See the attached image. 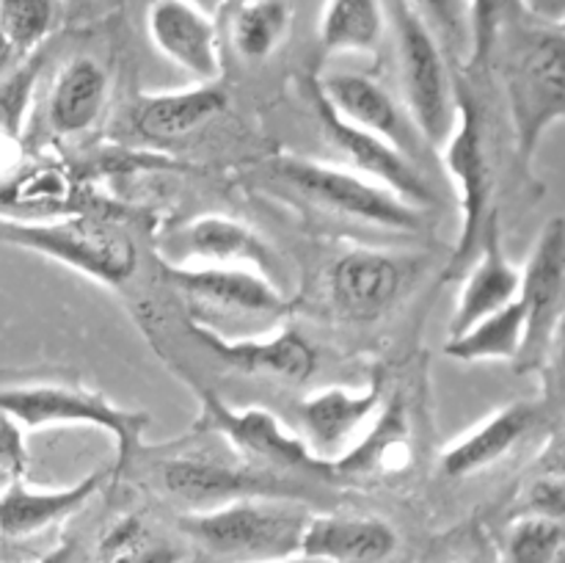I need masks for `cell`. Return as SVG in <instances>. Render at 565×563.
Segmentation results:
<instances>
[{
    "label": "cell",
    "instance_id": "obj_24",
    "mask_svg": "<svg viewBox=\"0 0 565 563\" xmlns=\"http://www.w3.org/2000/svg\"><path fill=\"white\" fill-rule=\"evenodd\" d=\"M230 105V94L215 83H193L171 92L138 94L132 105V127L152 141H174L191 136Z\"/></svg>",
    "mask_w": 565,
    "mask_h": 563
},
{
    "label": "cell",
    "instance_id": "obj_32",
    "mask_svg": "<svg viewBox=\"0 0 565 563\" xmlns=\"http://www.w3.org/2000/svg\"><path fill=\"white\" fill-rule=\"evenodd\" d=\"M565 555V524L535 513H513L497 563H557Z\"/></svg>",
    "mask_w": 565,
    "mask_h": 563
},
{
    "label": "cell",
    "instance_id": "obj_36",
    "mask_svg": "<svg viewBox=\"0 0 565 563\" xmlns=\"http://www.w3.org/2000/svg\"><path fill=\"white\" fill-rule=\"evenodd\" d=\"M535 373L541 375V397L546 414L552 419V428L565 423V315L552 331L546 351Z\"/></svg>",
    "mask_w": 565,
    "mask_h": 563
},
{
    "label": "cell",
    "instance_id": "obj_29",
    "mask_svg": "<svg viewBox=\"0 0 565 563\" xmlns=\"http://www.w3.org/2000/svg\"><path fill=\"white\" fill-rule=\"evenodd\" d=\"M47 53L36 50L22 59L9 75L0 81V177L9 174L17 163H22V144H25V125L31 116L33 94L42 77Z\"/></svg>",
    "mask_w": 565,
    "mask_h": 563
},
{
    "label": "cell",
    "instance_id": "obj_4",
    "mask_svg": "<svg viewBox=\"0 0 565 563\" xmlns=\"http://www.w3.org/2000/svg\"><path fill=\"white\" fill-rule=\"evenodd\" d=\"M307 519L309 513L296 500L252 497L185 513L180 530L213 557L257 563L298 555Z\"/></svg>",
    "mask_w": 565,
    "mask_h": 563
},
{
    "label": "cell",
    "instance_id": "obj_34",
    "mask_svg": "<svg viewBox=\"0 0 565 563\" xmlns=\"http://www.w3.org/2000/svg\"><path fill=\"white\" fill-rule=\"evenodd\" d=\"M519 11H522L519 0H467L469 47L463 64L469 70H486L491 64L497 39Z\"/></svg>",
    "mask_w": 565,
    "mask_h": 563
},
{
    "label": "cell",
    "instance_id": "obj_26",
    "mask_svg": "<svg viewBox=\"0 0 565 563\" xmlns=\"http://www.w3.org/2000/svg\"><path fill=\"white\" fill-rule=\"evenodd\" d=\"M390 33L384 0H323L318 14V44L323 55L379 53Z\"/></svg>",
    "mask_w": 565,
    "mask_h": 563
},
{
    "label": "cell",
    "instance_id": "obj_10",
    "mask_svg": "<svg viewBox=\"0 0 565 563\" xmlns=\"http://www.w3.org/2000/svg\"><path fill=\"white\" fill-rule=\"evenodd\" d=\"M309 97H312L315 116H318L326 138H329L331 147L345 158L348 169L359 171V174L367 177V180L379 182V185H384L386 191H392L395 196H401L403 202L414 204V208H434L436 196L434 191H430L428 180H425L423 169L417 166V160L408 158L406 152L392 147L384 138L373 136V132L362 130V127L342 119V116L323 99L315 77H309Z\"/></svg>",
    "mask_w": 565,
    "mask_h": 563
},
{
    "label": "cell",
    "instance_id": "obj_16",
    "mask_svg": "<svg viewBox=\"0 0 565 563\" xmlns=\"http://www.w3.org/2000/svg\"><path fill=\"white\" fill-rule=\"evenodd\" d=\"M384 406L381 381L359 386H323L298 403V423L309 450L323 461H334L351 450Z\"/></svg>",
    "mask_w": 565,
    "mask_h": 563
},
{
    "label": "cell",
    "instance_id": "obj_8",
    "mask_svg": "<svg viewBox=\"0 0 565 563\" xmlns=\"http://www.w3.org/2000/svg\"><path fill=\"white\" fill-rule=\"evenodd\" d=\"M199 401H202L204 425L210 431H218L235 447V453L252 461V467L331 475V464L315 456L303 436L287 428L268 408H235L210 390H199Z\"/></svg>",
    "mask_w": 565,
    "mask_h": 563
},
{
    "label": "cell",
    "instance_id": "obj_22",
    "mask_svg": "<svg viewBox=\"0 0 565 563\" xmlns=\"http://www.w3.org/2000/svg\"><path fill=\"white\" fill-rule=\"evenodd\" d=\"M397 550V533L379 517L320 513L309 517L301 555L320 563H386Z\"/></svg>",
    "mask_w": 565,
    "mask_h": 563
},
{
    "label": "cell",
    "instance_id": "obj_47",
    "mask_svg": "<svg viewBox=\"0 0 565 563\" xmlns=\"http://www.w3.org/2000/svg\"><path fill=\"white\" fill-rule=\"evenodd\" d=\"M237 3H248V0H237Z\"/></svg>",
    "mask_w": 565,
    "mask_h": 563
},
{
    "label": "cell",
    "instance_id": "obj_27",
    "mask_svg": "<svg viewBox=\"0 0 565 563\" xmlns=\"http://www.w3.org/2000/svg\"><path fill=\"white\" fill-rule=\"evenodd\" d=\"M412 461L406 408L401 401L381 406L356 445L331 461V475H395Z\"/></svg>",
    "mask_w": 565,
    "mask_h": 563
},
{
    "label": "cell",
    "instance_id": "obj_33",
    "mask_svg": "<svg viewBox=\"0 0 565 563\" xmlns=\"http://www.w3.org/2000/svg\"><path fill=\"white\" fill-rule=\"evenodd\" d=\"M0 20L22 59L44 47L61 22V0H0Z\"/></svg>",
    "mask_w": 565,
    "mask_h": 563
},
{
    "label": "cell",
    "instance_id": "obj_12",
    "mask_svg": "<svg viewBox=\"0 0 565 563\" xmlns=\"http://www.w3.org/2000/svg\"><path fill=\"white\" fill-rule=\"evenodd\" d=\"M408 279L406 257L381 248H348L326 270V290L337 312L370 323L390 312Z\"/></svg>",
    "mask_w": 565,
    "mask_h": 563
},
{
    "label": "cell",
    "instance_id": "obj_13",
    "mask_svg": "<svg viewBox=\"0 0 565 563\" xmlns=\"http://www.w3.org/2000/svg\"><path fill=\"white\" fill-rule=\"evenodd\" d=\"M171 263V259H166ZM182 265H221V268H248L268 276L274 285L285 282V263L274 243L241 219L224 213H207L185 224L177 237V259Z\"/></svg>",
    "mask_w": 565,
    "mask_h": 563
},
{
    "label": "cell",
    "instance_id": "obj_17",
    "mask_svg": "<svg viewBox=\"0 0 565 563\" xmlns=\"http://www.w3.org/2000/svg\"><path fill=\"white\" fill-rule=\"evenodd\" d=\"M166 279L188 301L204 304L224 315H257L274 318L287 309L285 290L248 268H221V265L166 263Z\"/></svg>",
    "mask_w": 565,
    "mask_h": 563
},
{
    "label": "cell",
    "instance_id": "obj_3",
    "mask_svg": "<svg viewBox=\"0 0 565 563\" xmlns=\"http://www.w3.org/2000/svg\"><path fill=\"white\" fill-rule=\"evenodd\" d=\"M0 408L9 412L25 431L42 428H97L114 439V472L130 467L141 450L143 431L152 425L147 412L119 406L103 392L61 381H31V384L0 386Z\"/></svg>",
    "mask_w": 565,
    "mask_h": 563
},
{
    "label": "cell",
    "instance_id": "obj_39",
    "mask_svg": "<svg viewBox=\"0 0 565 563\" xmlns=\"http://www.w3.org/2000/svg\"><path fill=\"white\" fill-rule=\"evenodd\" d=\"M530 475H565V423L544 436V445L530 464Z\"/></svg>",
    "mask_w": 565,
    "mask_h": 563
},
{
    "label": "cell",
    "instance_id": "obj_11",
    "mask_svg": "<svg viewBox=\"0 0 565 563\" xmlns=\"http://www.w3.org/2000/svg\"><path fill=\"white\" fill-rule=\"evenodd\" d=\"M552 431V419L539 397L511 401L505 406L486 414L480 423L450 439L441 450V475L452 480L472 478L486 472L500 461L522 450L535 436H546Z\"/></svg>",
    "mask_w": 565,
    "mask_h": 563
},
{
    "label": "cell",
    "instance_id": "obj_20",
    "mask_svg": "<svg viewBox=\"0 0 565 563\" xmlns=\"http://www.w3.org/2000/svg\"><path fill=\"white\" fill-rule=\"evenodd\" d=\"M519 287H522V268L508 257L505 241H502V219L497 213L486 226L480 252L461 274V290H458L450 318V337L516 301Z\"/></svg>",
    "mask_w": 565,
    "mask_h": 563
},
{
    "label": "cell",
    "instance_id": "obj_40",
    "mask_svg": "<svg viewBox=\"0 0 565 563\" xmlns=\"http://www.w3.org/2000/svg\"><path fill=\"white\" fill-rule=\"evenodd\" d=\"M524 9V14H530L533 20L552 22V25H561L565 20V0H519Z\"/></svg>",
    "mask_w": 565,
    "mask_h": 563
},
{
    "label": "cell",
    "instance_id": "obj_42",
    "mask_svg": "<svg viewBox=\"0 0 565 563\" xmlns=\"http://www.w3.org/2000/svg\"><path fill=\"white\" fill-rule=\"evenodd\" d=\"M70 555H72V544H61L55 546L53 552H47L44 557H39L36 563H66L70 561Z\"/></svg>",
    "mask_w": 565,
    "mask_h": 563
},
{
    "label": "cell",
    "instance_id": "obj_2",
    "mask_svg": "<svg viewBox=\"0 0 565 563\" xmlns=\"http://www.w3.org/2000/svg\"><path fill=\"white\" fill-rule=\"evenodd\" d=\"M3 246L33 252L88 279L121 287L136 276L138 246L119 221L92 213H64L44 221L0 219Z\"/></svg>",
    "mask_w": 565,
    "mask_h": 563
},
{
    "label": "cell",
    "instance_id": "obj_30",
    "mask_svg": "<svg viewBox=\"0 0 565 563\" xmlns=\"http://www.w3.org/2000/svg\"><path fill=\"white\" fill-rule=\"evenodd\" d=\"M292 25L287 0H248L237 3L232 17V44L246 61H265L279 50Z\"/></svg>",
    "mask_w": 565,
    "mask_h": 563
},
{
    "label": "cell",
    "instance_id": "obj_25",
    "mask_svg": "<svg viewBox=\"0 0 565 563\" xmlns=\"http://www.w3.org/2000/svg\"><path fill=\"white\" fill-rule=\"evenodd\" d=\"M75 180L58 158H33L0 177V219L44 221L72 213Z\"/></svg>",
    "mask_w": 565,
    "mask_h": 563
},
{
    "label": "cell",
    "instance_id": "obj_48",
    "mask_svg": "<svg viewBox=\"0 0 565 563\" xmlns=\"http://www.w3.org/2000/svg\"><path fill=\"white\" fill-rule=\"evenodd\" d=\"M557 563H565V555H563V557H561V561H557Z\"/></svg>",
    "mask_w": 565,
    "mask_h": 563
},
{
    "label": "cell",
    "instance_id": "obj_14",
    "mask_svg": "<svg viewBox=\"0 0 565 563\" xmlns=\"http://www.w3.org/2000/svg\"><path fill=\"white\" fill-rule=\"evenodd\" d=\"M160 484L166 491L193 511L218 508L235 500H252V497H279V500H296V489L287 480H279L274 469L232 467V464L210 461V458H174L160 469Z\"/></svg>",
    "mask_w": 565,
    "mask_h": 563
},
{
    "label": "cell",
    "instance_id": "obj_1",
    "mask_svg": "<svg viewBox=\"0 0 565 563\" xmlns=\"http://www.w3.org/2000/svg\"><path fill=\"white\" fill-rule=\"evenodd\" d=\"M489 66L500 75L513 163L533 180L541 141L565 119V31L522 9L497 39Z\"/></svg>",
    "mask_w": 565,
    "mask_h": 563
},
{
    "label": "cell",
    "instance_id": "obj_7",
    "mask_svg": "<svg viewBox=\"0 0 565 563\" xmlns=\"http://www.w3.org/2000/svg\"><path fill=\"white\" fill-rule=\"evenodd\" d=\"M395 53L401 75V99L412 116L425 144L436 147L447 138L456 121V86L447 70L445 50L436 33L397 0L395 14Z\"/></svg>",
    "mask_w": 565,
    "mask_h": 563
},
{
    "label": "cell",
    "instance_id": "obj_43",
    "mask_svg": "<svg viewBox=\"0 0 565 563\" xmlns=\"http://www.w3.org/2000/svg\"><path fill=\"white\" fill-rule=\"evenodd\" d=\"M257 563H320V561H312V557H307V555H301V552H298V555L274 557V561H257Z\"/></svg>",
    "mask_w": 565,
    "mask_h": 563
},
{
    "label": "cell",
    "instance_id": "obj_37",
    "mask_svg": "<svg viewBox=\"0 0 565 563\" xmlns=\"http://www.w3.org/2000/svg\"><path fill=\"white\" fill-rule=\"evenodd\" d=\"M513 513H535L565 524V475H530Z\"/></svg>",
    "mask_w": 565,
    "mask_h": 563
},
{
    "label": "cell",
    "instance_id": "obj_9",
    "mask_svg": "<svg viewBox=\"0 0 565 563\" xmlns=\"http://www.w3.org/2000/svg\"><path fill=\"white\" fill-rule=\"evenodd\" d=\"M519 301L524 307V346L513 368L516 373H535L552 331L565 315V215L541 226L522 265Z\"/></svg>",
    "mask_w": 565,
    "mask_h": 563
},
{
    "label": "cell",
    "instance_id": "obj_46",
    "mask_svg": "<svg viewBox=\"0 0 565 563\" xmlns=\"http://www.w3.org/2000/svg\"><path fill=\"white\" fill-rule=\"evenodd\" d=\"M458 563H497V561H489V557L475 555V557H467V561H458Z\"/></svg>",
    "mask_w": 565,
    "mask_h": 563
},
{
    "label": "cell",
    "instance_id": "obj_21",
    "mask_svg": "<svg viewBox=\"0 0 565 563\" xmlns=\"http://www.w3.org/2000/svg\"><path fill=\"white\" fill-rule=\"evenodd\" d=\"M108 469H94L61 489H39L14 478L0 491V539H28L81 511L99 489Z\"/></svg>",
    "mask_w": 565,
    "mask_h": 563
},
{
    "label": "cell",
    "instance_id": "obj_31",
    "mask_svg": "<svg viewBox=\"0 0 565 563\" xmlns=\"http://www.w3.org/2000/svg\"><path fill=\"white\" fill-rule=\"evenodd\" d=\"M99 563H182V550L154 533L138 513H125L99 539Z\"/></svg>",
    "mask_w": 565,
    "mask_h": 563
},
{
    "label": "cell",
    "instance_id": "obj_45",
    "mask_svg": "<svg viewBox=\"0 0 565 563\" xmlns=\"http://www.w3.org/2000/svg\"><path fill=\"white\" fill-rule=\"evenodd\" d=\"M11 480H14V475H9V472H6V469H3V467H0V491H3V489H6V486H9V484H11Z\"/></svg>",
    "mask_w": 565,
    "mask_h": 563
},
{
    "label": "cell",
    "instance_id": "obj_28",
    "mask_svg": "<svg viewBox=\"0 0 565 563\" xmlns=\"http://www.w3.org/2000/svg\"><path fill=\"white\" fill-rule=\"evenodd\" d=\"M524 346V307L511 301L508 307L486 315L469 329L447 337L445 353L456 362H516Z\"/></svg>",
    "mask_w": 565,
    "mask_h": 563
},
{
    "label": "cell",
    "instance_id": "obj_41",
    "mask_svg": "<svg viewBox=\"0 0 565 563\" xmlns=\"http://www.w3.org/2000/svg\"><path fill=\"white\" fill-rule=\"evenodd\" d=\"M20 61H22V55L17 53L14 42L9 39V33H6V28H3V20H0V81H3V77L9 75V72L14 70Z\"/></svg>",
    "mask_w": 565,
    "mask_h": 563
},
{
    "label": "cell",
    "instance_id": "obj_19",
    "mask_svg": "<svg viewBox=\"0 0 565 563\" xmlns=\"http://www.w3.org/2000/svg\"><path fill=\"white\" fill-rule=\"evenodd\" d=\"M193 334L213 357L246 375H270L281 381H307L318 368V351L296 329L270 331L265 337H224L210 323H193Z\"/></svg>",
    "mask_w": 565,
    "mask_h": 563
},
{
    "label": "cell",
    "instance_id": "obj_49",
    "mask_svg": "<svg viewBox=\"0 0 565 563\" xmlns=\"http://www.w3.org/2000/svg\"><path fill=\"white\" fill-rule=\"evenodd\" d=\"M561 28H563V31H565V20H563V22H561Z\"/></svg>",
    "mask_w": 565,
    "mask_h": 563
},
{
    "label": "cell",
    "instance_id": "obj_6",
    "mask_svg": "<svg viewBox=\"0 0 565 563\" xmlns=\"http://www.w3.org/2000/svg\"><path fill=\"white\" fill-rule=\"evenodd\" d=\"M274 171L303 202L337 219L395 232H419L425 224V210L403 202L384 185L367 180L348 166L301 158V155H281L276 158Z\"/></svg>",
    "mask_w": 565,
    "mask_h": 563
},
{
    "label": "cell",
    "instance_id": "obj_44",
    "mask_svg": "<svg viewBox=\"0 0 565 563\" xmlns=\"http://www.w3.org/2000/svg\"><path fill=\"white\" fill-rule=\"evenodd\" d=\"M191 3H196L199 9H204V11H210V14H215V9H218V6H221V0H191Z\"/></svg>",
    "mask_w": 565,
    "mask_h": 563
},
{
    "label": "cell",
    "instance_id": "obj_35",
    "mask_svg": "<svg viewBox=\"0 0 565 563\" xmlns=\"http://www.w3.org/2000/svg\"><path fill=\"white\" fill-rule=\"evenodd\" d=\"M441 44L452 50H463L467 59L469 25H467V0H403Z\"/></svg>",
    "mask_w": 565,
    "mask_h": 563
},
{
    "label": "cell",
    "instance_id": "obj_15",
    "mask_svg": "<svg viewBox=\"0 0 565 563\" xmlns=\"http://www.w3.org/2000/svg\"><path fill=\"white\" fill-rule=\"evenodd\" d=\"M326 103L337 110L345 121L384 138L392 147L417 160L423 149V136L414 127L406 105L401 97L390 92L384 83L364 72H329L315 77Z\"/></svg>",
    "mask_w": 565,
    "mask_h": 563
},
{
    "label": "cell",
    "instance_id": "obj_38",
    "mask_svg": "<svg viewBox=\"0 0 565 563\" xmlns=\"http://www.w3.org/2000/svg\"><path fill=\"white\" fill-rule=\"evenodd\" d=\"M0 467L14 478H22L28 469L25 428L3 408H0Z\"/></svg>",
    "mask_w": 565,
    "mask_h": 563
},
{
    "label": "cell",
    "instance_id": "obj_18",
    "mask_svg": "<svg viewBox=\"0 0 565 563\" xmlns=\"http://www.w3.org/2000/svg\"><path fill=\"white\" fill-rule=\"evenodd\" d=\"M147 36L166 61L196 83L221 77L218 28L213 14L191 0H154L147 11Z\"/></svg>",
    "mask_w": 565,
    "mask_h": 563
},
{
    "label": "cell",
    "instance_id": "obj_5",
    "mask_svg": "<svg viewBox=\"0 0 565 563\" xmlns=\"http://www.w3.org/2000/svg\"><path fill=\"white\" fill-rule=\"evenodd\" d=\"M456 105L452 130L441 141V163L456 188L458 208H461V232H458L456 252L447 263L445 279H458L467 270L475 254L480 252L486 226L500 213V208L494 204L497 171L483 105L467 88H456Z\"/></svg>",
    "mask_w": 565,
    "mask_h": 563
},
{
    "label": "cell",
    "instance_id": "obj_23",
    "mask_svg": "<svg viewBox=\"0 0 565 563\" xmlns=\"http://www.w3.org/2000/svg\"><path fill=\"white\" fill-rule=\"evenodd\" d=\"M110 77L92 55H72L47 88L44 121L58 138H75L94 130L108 105Z\"/></svg>",
    "mask_w": 565,
    "mask_h": 563
}]
</instances>
